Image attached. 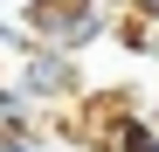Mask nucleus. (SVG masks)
<instances>
[{
  "label": "nucleus",
  "instance_id": "5",
  "mask_svg": "<svg viewBox=\"0 0 159 152\" xmlns=\"http://www.w3.org/2000/svg\"><path fill=\"white\" fill-rule=\"evenodd\" d=\"M0 152H42L35 145V124H0Z\"/></svg>",
  "mask_w": 159,
  "mask_h": 152
},
{
  "label": "nucleus",
  "instance_id": "1",
  "mask_svg": "<svg viewBox=\"0 0 159 152\" xmlns=\"http://www.w3.org/2000/svg\"><path fill=\"white\" fill-rule=\"evenodd\" d=\"M28 35H35V42H48V48L83 56L90 42H104V35H111V7H97V0H35Z\"/></svg>",
  "mask_w": 159,
  "mask_h": 152
},
{
  "label": "nucleus",
  "instance_id": "2",
  "mask_svg": "<svg viewBox=\"0 0 159 152\" xmlns=\"http://www.w3.org/2000/svg\"><path fill=\"white\" fill-rule=\"evenodd\" d=\"M21 90H28L35 111H48V104H76V97H83V69H76L69 48L35 42L28 56H21Z\"/></svg>",
  "mask_w": 159,
  "mask_h": 152
},
{
  "label": "nucleus",
  "instance_id": "6",
  "mask_svg": "<svg viewBox=\"0 0 159 152\" xmlns=\"http://www.w3.org/2000/svg\"><path fill=\"white\" fill-rule=\"evenodd\" d=\"M131 14H145V21H159V0H125Z\"/></svg>",
  "mask_w": 159,
  "mask_h": 152
},
{
  "label": "nucleus",
  "instance_id": "3",
  "mask_svg": "<svg viewBox=\"0 0 159 152\" xmlns=\"http://www.w3.org/2000/svg\"><path fill=\"white\" fill-rule=\"evenodd\" d=\"M90 145L97 152H159V118H111V132Z\"/></svg>",
  "mask_w": 159,
  "mask_h": 152
},
{
  "label": "nucleus",
  "instance_id": "4",
  "mask_svg": "<svg viewBox=\"0 0 159 152\" xmlns=\"http://www.w3.org/2000/svg\"><path fill=\"white\" fill-rule=\"evenodd\" d=\"M28 118H35L28 90H21V83H0V124H28Z\"/></svg>",
  "mask_w": 159,
  "mask_h": 152
}]
</instances>
